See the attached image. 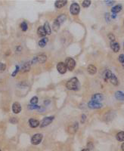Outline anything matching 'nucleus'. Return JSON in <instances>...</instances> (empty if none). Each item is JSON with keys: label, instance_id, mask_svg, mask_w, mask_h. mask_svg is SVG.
<instances>
[{"label": "nucleus", "instance_id": "obj_4", "mask_svg": "<svg viewBox=\"0 0 124 151\" xmlns=\"http://www.w3.org/2000/svg\"><path fill=\"white\" fill-rule=\"evenodd\" d=\"M54 119H55L54 116H47V117L43 118V119L40 123V126H39L40 128H44V127L48 126L53 122Z\"/></svg>", "mask_w": 124, "mask_h": 151}, {"label": "nucleus", "instance_id": "obj_29", "mask_svg": "<svg viewBox=\"0 0 124 151\" xmlns=\"http://www.w3.org/2000/svg\"><path fill=\"white\" fill-rule=\"evenodd\" d=\"M38 101H39L38 97H36V96H34V97H33V98L30 99V104L36 105V104H37Z\"/></svg>", "mask_w": 124, "mask_h": 151}, {"label": "nucleus", "instance_id": "obj_9", "mask_svg": "<svg viewBox=\"0 0 124 151\" xmlns=\"http://www.w3.org/2000/svg\"><path fill=\"white\" fill-rule=\"evenodd\" d=\"M103 99H104V96L101 93H96V94L93 95L92 97V101L97 102V103L102 101Z\"/></svg>", "mask_w": 124, "mask_h": 151}, {"label": "nucleus", "instance_id": "obj_36", "mask_svg": "<svg viewBox=\"0 0 124 151\" xmlns=\"http://www.w3.org/2000/svg\"><path fill=\"white\" fill-rule=\"evenodd\" d=\"M119 61L120 62V63H122V64H123L124 63V54H120V56H119Z\"/></svg>", "mask_w": 124, "mask_h": 151}, {"label": "nucleus", "instance_id": "obj_23", "mask_svg": "<svg viewBox=\"0 0 124 151\" xmlns=\"http://www.w3.org/2000/svg\"><path fill=\"white\" fill-rule=\"evenodd\" d=\"M48 42V38H46V37H45V38H43V39H40L39 40V46L40 47V48H44L45 45H46V44H47V42Z\"/></svg>", "mask_w": 124, "mask_h": 151}, {"label": "nucleus", "instance_id": "obj_42", "mask_svg": "<svg viewBox=\"0 0 124 151\" xmlns=\"http://www.w3.org/2000/svg\"><path fill=\"white\" fill-rule=\"evenodd\" d=\"M121 149H122V150L124 151V142L122 144V145H121Z\"/></svg>", "mask_w": 124, "mask_h": 151}, {"label": "nucleus", "instance_id": "obj_6", "mask_svg": "<svg viewBox=\"0 0 124 151\" xmlns=\"http://www.w3.org/2000/svg\"><path fill=\"white\" fill-rule=\"evenodd\" d=\"M57 70L59 72V73L61 74H64L66 73L67 70V68L65 65V63H63V62H59L58 64H57Z\"/></svg>", "mask_w": 124, "mask_h": 151}, {"label": "nucleus", "instance_id": "obj_31", "mask_svg": "<svg viewBox=\"0 0 124 151\" xmlns=\"http://www.w3.org/2000/svg\"><path fill=\"white\" fill-rule=\"evenodd\" d=\"M90 5H91V1H89V0H85L82 3V5L84 8H88L90 6Z\"/></svg>", "mask_w": 124, "mask_h": 151}, {"label": "nucleus", "instance_id": "obj_5", "mask_svg": "<svg viewBox=\"0 0 124 151\" xmlns=\"http://www.w3.org/2000/svg\"><path fill=\"white\" fill-rule=\"evenodd\" d=\"M80 11V5L76 3V2H73L71 4L70 7V12L71 13V14L73 15H77Z\"/></svg>", "mask_w": 124, "mask_h": 151}, {"label": "nucleus", "instance_id": "obj_40", "mask_svg": "<svg viewBox=\"0 0 124 151\" xmlns=\"http://www.w3.org/2000/svg\"><path fill=\"white\" fill-rule=\"evenodd\" d=\"M50 102H51L50 100H45V101H44V105H45V106H48V105L50 104Z\"/></svg>", "mask_w": 124, "mask_h": 151}, {"label": "nucleus", "instance_id": "obj_14", "mask_svg": "<svg viewBox=\"0 0 124 151\" xmlns=\"http://www.w3.org/2000/svg\"><path fill=\"white\" fill-rule=\"evenodd\" d=\"M111 49L114 51V52H118L120 49V46L119 45L118 42H111Z\"/></svg>", "mask_w": 124, "mask_h": 151}, {"label": "nucleus", "instance_id": "obj_39", "mask_svg": "<svg viewBox=\"0 0 124 151\" xmlns=\"http://www.w3.org/2000/svg\"><path fill=\"white\" fill-rule=\"evenodd\" d=\"M21 50H22V47H21L20 45L17 46V48H16V51H17L20 52V51H21Z\"/></svg>", "mask_w": 124, "mask_h": 151}, {"label": "nucleus", "instance_id": "obj_45", "mask_svg": "<svg viewBox=\"0 0 124 151\" xmlns=\"http://www.w3.org/2000/svg\"><path fill=\"white\" fill-rule=\"evenodd\" d=\"M123 49H124V43H123Z\"/></svg>", "mask_w": 124, "mask_h": 151}, {"label": "nucleus", "instance_id": "obj_35", "mask_svg": "<svg viewBox=\"0 0 124 151\" xmlns=\"http://www.w3.org/2000/svg\"><path fill=\"white\" fill-rule=\"evenodd\" d=\"M5 69H6V65L0 62V71H4Z\"/></svg>", "mask_w": 124, "mask_h": 151}, {"label": "nucleus", "instance_id": "obj_44", "mask_svg": "<svg viewBox=\"0 0 124 151\" xmlns=\"http://www.w3.org/2000/svg\"><path fill=\"white\" fill-rule=\"evenodd\" d=\"M123 67H124V63H123Z\"/></svg>", "mask_w": 124, "mask_h": 151}, {"label": "nucleus", "instance_id": "obj_21", "mask_svg": "<svg viewBox=\"0 0 124 151\" xmlns=\"http://www.w3.org/2000/svg\"><path fill=\"white\" fill-rule=\"evenodd\" d=\"M122 8H123L122 5H117L111 8V11L113 12V14H117V13L120 12L122 10Z\"/></svg>", "mask_w": 124, "mask_h": 151}, {"label": "nucleus", "instance_id": "obj_3", "mask_svg": "<svg viewBox=\"0 0 124 151\" xmlns=\"http://www.w3.org/2000/svg\"><path fill=\"white\" fill-rule=\"evenodd\" d=\"M65 65L67 68V70H69L70 71L73 70L75 66H76V62L74 61V59L71 58V57H67L65 60Z\"/></svg>", "mask_w": 124, "mask_h": 151}, {"label": "nucleus", "instance_id": "obj_32", "mask_svg": "<svg viewBox=\"0 0 124 151\" xmlns=\"http://www.w3.org/2000/svg\"><path fill=\"white\" fill-rule=\"evenodd\" d=\"M108 36L109 39L111 40V42H115V36H114V35L113 33H109Z\"/></svg>", "mask_w": 124, "mask_h": 151}, {"label": "nucleus", "instance_id": "obj_11", "mask_svg": "<svg viewBox=\"0 0 124 151\" xmlns=\"http://www.w3.org/2000/svg\"><path fill=\"white\" fill-rule=\"evenodd\" d=\"M30 66H31V63L30 62H26L24 64H23L21 68H20V71L22 73H26L30 71Z\"/></svg>", "mask_w": 124, "mask_h": 151}, {"label": "nucleus", "instance_id": "obj_10", "mask_svg": "<svg viewBox=\"0 0 124 151\" xmlns=\"http://www.w3.org/2000/svg\"><path fill=\"white\" fill-rule=\"evenodd\" d=\"M88 107L91 109H100L102 107V104L101 103H97L91 101L88 103Z\"/></svg>", "mask_w": 124, "mask_h": 151}, {"label": "nucleus", "instance_id": "obj_15", "mask_svg": "<svg viewBox=\"0 0 124 151\" xmlns=\"http://www.w3.org/2000/svg\"><path fill=\"white\" fill-rule=\"evenodd\" d=\"M78 129H79V124L78 123H75L69 127V132L71 134H74L77 132Z\"/></svg>", "mask_w": 124, "mask_h": 151}, {"label": "nucleus", "instance_id": "obj_2", "mask_svg": "<svg viewBox=\"0 0 124 151\" xmlns=\"http://www.w3.org/2000/svg\"><path fill=\"white\" fill-rule=\"evenodd\" d=\"M42 138H43V135L42 134L40 133L35 134L31 138V144L33 145H38L42 142Z\"/></svg>", "mask_w": 124, "mask_h": 151}, {"label": "nucleus", "instance_id": "obj_25", "mask_svg": "<svg viewBox=\"0 0 124 151\" xmlns=\"http://www.w3.org/2000/svg\"><path fill=\"white\" fill-rule=\"evenodd\" d=\"M60 26L61 24L56 20V19L54 20V23H53V25H52V27H53V30L55 32H58L59 30V28H60Z\"/></svg>", "mask_w": 124, "mask_h": 151}, {"label": "nucleus", "instance_id": "obj_1", "mask_svg": "<svg viewBox=\"0 0 124 151\" xmlns=\"http://www.w3.org/2000/svg\"><path fill=\"white\" fill-rule=\"evenodd\" d=\"M66 87L69 90L72 91H78L80 88V84L79 79L77 77H73L67 81L66 83Z\"/></svg>", "mask_w": 124, "mask_h": 151}, {"label": "nucleus", "instance_id": "obj_13", "mask_svg": "<svg viewBox=\"0 0 124 151\" xmlns=\"http://www.w3.org/2000/svg\"><path fill=\"white\" fill-rule=\"evenodd\" d=\"M67 3V1L65 0H58L55 2V6L56 8H61L62 7H64V5H66Z\"/></svg>", "mask_w": 124, "mask_h": 151}, {"label": "nucleus", "instance_id": "obj_18", "mask_svg": "<svg viewBox=\"0 0 124 151\" xmlns=\"http://www.w3.org/2000/svg\"><path fill=\"white\" fill-rule=\"evenodd\" d=\"M43 27H44V29L47 35H51L52 34V29H51V27H50V25H49V23L48 21H46L44 25H43Z\"/></svg>", "mask_w": 124, "mask_h": 151}, {"label": "nucleus", "instance_id": "obj_12", "mask_svg": "<svg viewBox=\"0 0 124 151\" xmlns=\"http://www.w3.org/2000/svg\"><path fill=\"white\" fill-rule=\"evenodd\" d=\"M36 59H37V63L44 64L47 61V56L44 54H41L36 56Z\"/></svg>", "mask_w": 124, "mask_h": 151}, {"label": "nucleus", "instance_id": "obj_43", "mask_svg": "<svg viewBox=\"0 0 124 151\" xmlns=\"http://www.w3.org/2000/svg\"><path fill=\"white\" fill-rule=\"evenodd\" d=\"M81 151H90V150H89V149H87V148H86V149H83V150H82Z\"/></svg>", "mask_w": 124, "mask_h": 151}, {"label": "nucleus", "instance_id": "obj_20", "mask_svg": "<svg viewBox=\"0 0 124 151\" xmlns=\"http://www.w3.org/2000/svg\"><path fill=\"white\" fill-rule=\"evenodd\" d=\"M115 98L119 101H124V92L121 91H117L115 92Z\"/></svg>", "mask_w": 124, "mask_h": 151}, {"label": "nucleus", "instance_id": "obj_34", "mask_svg": "<svg viewBox=\"0 0 124 151\" xmlns=\"http://www.w3.org/2000/svg\"><path fill=\"white\" fill-rule=\"evenodd\" d=\"M105 17V20H106V21L109 23V22L111 21V15H110V14H109V13H106Z\"/></svg>", "mask_w": 124, "mask_h": 151}, {"label": "nucleus", "instance_id": "obj_26", "mask_svg": "<svg viewBox=\"0 0 124 151\" xmlns=\"http://www.w3.org/2000/svg\"><path fill=\"white\" fill-rule=\"evenodd\" d=\"M116 138L119 141H124V132H120L117 134Z\"/></svg>", "mask_w": 124, "mask_h": 151}, {"label": "nucleus", "instance_id": "obj_30", "mask_svg": "<svg viewBox=\"0 0 124 151\" xmlns=\"http://www.w3.org/2000/svg\"><path fill=\"white\" fill-rule=\"evenodd\" d=\"M19 71H20V67H19L18 65H16V66H15V70H14V72L11 73V76H12V77L16 76L17 74V73H18Z\"/></svg>", "mask_w": 124, "mask_h": 151}, {"label": "nucleus", "instance_id": "obj_46", "mask_svg": "<svg viewBox=\"0 0 124 151\" xmlns=\"http://www.w3.org/2000/svg\"><path fill=\"white\" fill-rule=\"evenodd\" d=\"M0 151H2V150H1V149H0Z\"/></svg>", "mask_w": 124, "mask_h": 151}, {"label": "nucleus", "instance_id": "obj_28", "mask_svg": "<svg viewBox=\"0 0 124 151\" xmlns=\"http://www.w3.org/2000/svg\"><path fill=\"white\" fill-rule=\"evenodd\" d=\"M28 109L29 110H40L41 109V107L40 106H38L37 104L36 105H33V104H29L28 105Z\"/></svg>", "mask_w": 124, "mask_h": 151}, {"label": "nucleus", "instance_id": "obj_41", "mask_svg": "<svg viewBox=\"0 0 124 151\" xmlns=\"http://www.w3.org/2000/svg\"><path fill=\"white\" fill-rule=\"evenodd\" d=\"M111 17H112L113 19H115V18L117 17V14H113L111 15Z\"/></svg>", "mask_w": 124, "mask_h": 151}, {"label": "nucleus", "instance_id": "obj_37", "mask_svg": "<svg viewBox=\"0 0 124 151\" xmlns=\"http://www.w3.org/2000/svg\"><path fill=\"white\" fill-rule=\"evenodd\" d=\"M86 119V116L85 114H82V116H81V123L83 124L85 123Z\"/></svg>", "mask_w": 124, "mask_h": 151}, {"label": "nucleus", "instance_id": "obj_7", "mask_svg": "<svg viewBox=\"0 0 124 151\" xmlns=\"http://www.w3.org/2000/svg\"><path fill=\"white\" fill-rule=\"evenodd\" d=\"M21 110H22V107H21V105L20 104L19 102H14V103H13V104H12V112L14 114L20 113V112L21 111Z\"/></svg>", "mask_w": 124, "mask_h": 151}, {"label": "nucleus", "instance_id": "obj_33", "mask_svg": "<svg viewBox=\"0 0 124 151\" xmlns=\"http://www.w3.org/2000/svg\"><path fill=\"white\" fill-rule=\"evenodd\" d=\"M9 122H10L11 124H16V123L18 122V120H17L15 117H11V118L9 119Z\"/></svg>", "mask_w": 124, "mask_h": 151}, {"label": "nucleus", "instance_id": "obj_17", "mask_svg": "<svg viewBox=\"0 0 124 151\" xmlns=\"http://www.w3.org/2000/svg\"><path fill=\"white\" fill-rule=\"evenodd\" d=\"M87 70H88V72H89V74H91V75H94V74H95L96 72H97V68H96L94 65L90 64V65L88 66V67H87Z\"/></svg>", "mask_w": 124, "mask_h": 151}, {"label": "nucleus", "instance_id": "obj_8", "mask_svg": "<svg viewBox=\"0 0 124 151\" xmlns=\"http://www.w3.org/2000/svg\"><path fill=\"white\" fill-rule=\"evenodd\" d=\"M28 123H29L30 127H31L33 129H36V128H37L40 126L39 121L36 119H33V118H30L28 121Z\"/></svg>", "mask_w": 124, "mask_h": 151}, {"label": "nucleus", "instance_id": "obj_27", "mask_svg": "<svg viewBox=\"0 0 124 151\" xmlns=\"http://www.w3.org/2000/svg\"><path fill=\"white\" fill-rule=\"evenodd\" d=\"M20 29H21V30L23 31V32H25V31L27 30V29H28V25H27V23L26 21H23V22L20 23Z\"/></svg>", "mask_w": 124, "mask_h": 151}, {"label": "nucleus", "instance_id": "obj_22", "mask_svg": "<svg viewBox=\"0 0 124 151\" xmlns=\"http://www.w3.org/2000/svg\"><path fill=\"white\" fill-rule=\"evenodd\" d=\"M110 82H111V84H113L114 85H118V84H119V81H118V79H117V77L113 73V75L111 76V77L110 78Z\"/></svg>", "mask_w": 124, "mask_h": 151}, {"label": "nucleus", "instance_id": "obj_38", "mask_svg": "<svg viewBox=\"0 0 124 151\" xmlns=\"http://www.w3.org/2000/svg\"><path fill=\"white\" fill-rule=\"evenodd\" d=\"M105 2L107 3V5H114V3L115 2L114 1H105Z\"/></svg>", "mask_w": 124, "mask_h": 151}, {"label": "nucleus", "instance_id": "obj_24", "mask_svg": "<svg viewBox=\"0 0 124 151\" xmlns=\"http://www.w3.org/2000/svg\"><path fill=\"white\" fill-rule=\"evenodd\" d=\"M66 18H67V17H66L65 14H61V15H59V16L56 18V20H57L60 24H62V23L66 20Z\"/></svg>", "mask_w": 124, "mask_h": 151}, {"label": "nucleus", "instance_id": "obj_19", "mask_svg": "<svg viewBox=\"0 0 124 151\" xmlns=\"http://www.w3.org/2000/svg\"><path fill=\"white\" fill-rule=\"evenodd\" d=\"M112 75H113V73H112L110 70H106L105 71L104 74H103V77H104L105 80L107 81V80L110 79V78L111 77Z\"/></svg>", "mask_w": 124, "mask_h": 151}, {"label": "nucleus", "instance_id": "obj_16", "mask_svg": "<svg viewBox=\"0 0 124 151\" xmlns=\"http://www.w3.org/2000/svg\"><path fill=\"white\" fill-rule=\"evenodd\" d=\"M37 33H38V36H41V37H44L47 35L45 29H44V27L43 26H39L37 29Z\"/></svg>", "mask_w": 124, "mask_h": 151}]
</instances>
